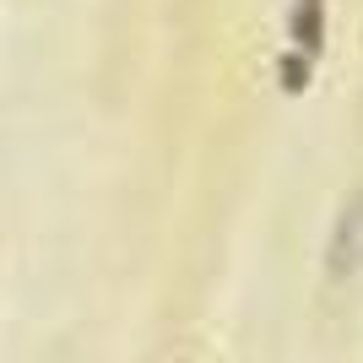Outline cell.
I'll use <instances>...</instances> for the list:
<instances>
[{
  "mask_svg": "<svg viewBox=\"0 0 363 363\" xmlns=\"http://www.w3.org/2000/svg\"><path fill=\"white\" fill-rule=\"evenodd\" d=\"M363 266V196H352L331 233V277H352Z\"/></svg>",
  "mask_w": 363,
  "mask_h": 363,
  "instance_id": "cell-1",
  "label": "cell"
},
{
  "mask_svg": "<svg viewBox=\"0 0 363 363\" xmlns=\"http://www.w3.org/2000/svg\"><path fill=\"white\" fill-rule=\"evenodd\" d=\"M320 16H325V0H298L293 6V49H320Z\"/></svg>",
  "mask_w": 363,
  "mask_h": 363,
  "instance_id": "cell-2",
  "label": "cell"
}]
</instances>
